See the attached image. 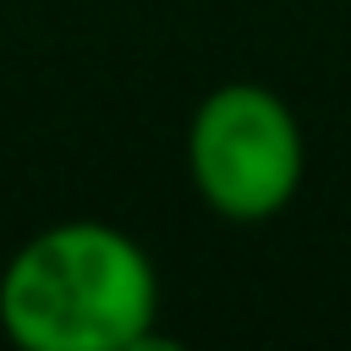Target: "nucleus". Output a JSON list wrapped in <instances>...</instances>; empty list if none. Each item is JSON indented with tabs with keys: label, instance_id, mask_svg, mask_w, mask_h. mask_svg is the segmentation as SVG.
<instances>
[{
	"label": "nucleus",
	"instance_id": "f257e3e1",
	"mask_svg": "<svg viewBox=\"0 0 351 351\" xmlns=\"http://www.w3.org/2000/svg\"><path fill=\"white\" fill-rule=\"evenodd\" d=\"M159 274L104 219H60L0 269V329L22 351H132L154 335Z\"/></svg>",
	"mask_w": 351,
	"mask_h": 351
},
{
	"label": "nucleus",
	"instance_id": "f03ea898",
	"mask_svg": "<svg viewBox=\"0 0 351 351\" xmlns=\"http://www.w3.org/2000/svg\"><path fill=\"white\" fill-rule=\"evenodd\" d=\"M186 170L197 197L236 225L274 219L307 170L291 104L263 82H219L186 126Z\"/></svg>",
	"mask_w": 351,
	"mask_h": 351
}]
</instances>
